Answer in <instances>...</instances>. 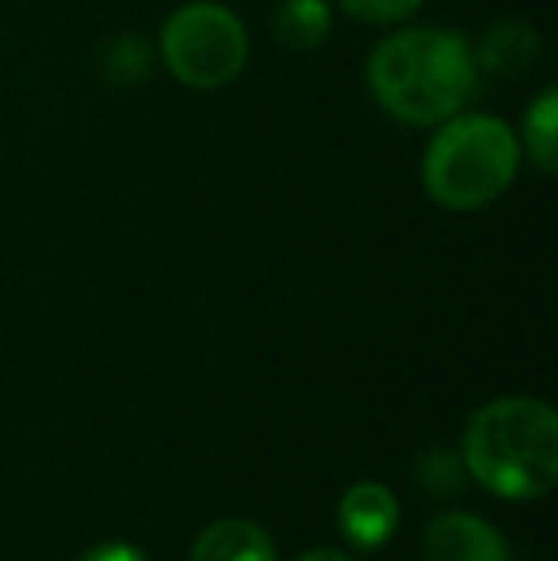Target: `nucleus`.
Wrapping results in <instances>:
<instances>
[{"label":"nucleus","mask_w":558,"mask_h":561,"mask_svg":"<svg viewBox=\"0 0 558 561\" xmlns=\"http://www.w3.org/2000/svg\"><path fill=\"white\" fill-rule=\"evenodd\" d=\"M367 96L402 126H436L459 115L482 84L470 38L452 27H390L364 66Z\"/></svg>","instance_id":"obj_1"},{"label":"nucleus","mask_w":558,"mask_h":561,"mask_svg":"<svg viewBox=\"0 0 558 561\" xmlns=\"http://www.w3.org/2000/svg\"><path fill=\"white\" fill-rule=\"evenodd\" d=\"M463 466L493 496L539 501L558 481V416L539 398L486 401L463 432Z\"/></svg>","instance_id":"obj_2"},{"label":"nucleus","mask_w":558,"mask_h":561,"mask_svg":"<svg viewBox=\"0 0 558 561\" xmlns=\"http://www.w3.org/2000/svg\"><path fill=\"white\" fill-rule=\"evenodd\" d=\"M524 164L516 126L501 115L470 112L432 126L421 153V187L444 210H482L513 187Z\"/></svg>","instance_id":"obj_3"},{"label":"nucleus","mask_w":558,"mask_h":561,"mask_svg":"<svg viewBox=\"0 0 558 561\" xmlns=\"http://www.w3.org/2000/svg\"><path fill=\"white\" fill-rule=\"evenodd\" d=\"M249 31L246 20L223 0H187L157 35V61L180 84L200 92H215L234 84L249 66Z\"/></svg>","instance_id":"obj_4"},{"label":"nucleus","mask_w":558,"mask_h":561,"mask_svg":"<svg viewBox=\"0 0 558 561\" xmlns=\"http://www.w3.org/2000/svg\"><path fill=\"white\" fill-rule=\"evenodd\" d=\"M424 561H513L505 535L475 512H440L421 539Z\"/></svg>","instance_id":"obj_5"},{"label":"nucleus","mask_w":558,"mask_h":561,"mask_svg":"<svg viewBox=\"0 0 558 561\" xmlns=\"http://www.w3.org/2000/svg\"><path fill=\"white\" fill-rule=\"evenodd\" d=\"M398 524H402V504L383 481H356L337 508V527L356 550H383L395 539Z\"/></svg>","instance_id":"obj_6"},{"label":"nucleus","mask_w":558,"mask_h":561,"mask_svg":"<svg viewBox=\"0 0 558 561\" xmlns=\"http://www.w3.org/2000/svg\"><path fill=\"white\" fill-rule=\"evenodd\" d=\"M475 61L482 73L493 77H524L536 69L539 54H544V35L536 31V23L528 20H493L490 27L478 35V43H470Z\"/></svg>","instance_id":"obj_7"},{"label":"nucleus","mask_w":558,"mask_h":561,"mask_svg":"<svg viewBox=\"0 0 558 561\" xmlns=\"http://www.w3.org/2000/svg\"><path fill=\"white\" fill-rule=\"evenodd\" d=\"M187 561H280L276 542L253 519H218L195 539Z\"/></svg>","instance_id":"obj_8"},{"label":"nucleus","mask_w":558,"mask_h":561,"mask_svg":"<svg viewBox=\"0 0 558 561\" xmlns=\"http://www.w3.org/2000/svg\"><path fill=\"white\" fill-rule=\"evenodd\" d=\"M337 23L333 0H276L272 8V35L283 50L310 54L329 43Z\"/></svg>","instance_id":"obj_9"},{"label":"nucleus","mask_w":558,"mask_h":561,"mask_svg":"<svg viewBox=\"0 0 558 561\" xmlns=\"http://www.w3.org/2000/svg\"><path fill=\"white\" fill-rule=\"evenodd\" d=\"M516 141H521L524 161L536 164L539 172L551 176L558 169V92L555 89H544L524 107Z\"/></svg>","instance_id":"obj_10"},{"label":"nucleus","mask_w":558,"mask_h":561,"mask_svg":"<svg viewBox=\"0 0 558 561\" xmlns=\"http://www.w3.org/2000/svg\"><path fill=\"white\" fill-rule=\"evenodd\" d=\"M157 69V43L135 35V31H119L100 46V73L115 89H135Z\"/></svg>","instance_id":"obj_11"},{"label":"nucleus","mask_w":558,"mask_h":561,"mask_svg":"<svg viewBox=\"0 0 558 561\" xmlns=\"http://www.w3.org/2000/svg\"><path fill=\"white\" fill-rule=\"evenodd\" d=\"M467 481H470V473H467V466H463V455L447 444L421 450L418 462H413V485H418V493L429 496V501H455V496H463Z\"/></svg>","instance_id":"obj_12"},{"label":"nucleus","mask_w":558,"mask_h":561,"mask_svg":"<svg viewBox=\"0 0 558 561\" xmlns=\"http://www.w3.org/2000/svg\"><path fill=\"white\" fill-rule=\"evenodd\" d=\"M344 15L367 27H402L424 8V0H333Z\"/></svg>","instance_id":"obj_13"},{"label":"nucleus","mask_w":558,"mask_h":561,"mask_svg":"<svg viewBox=\"0 0 558 561\" xmlns=\"http://www.w3.org/2000/svg\"><path fill=\"white\" fill-rule=\"evenodd\" d=\"M81 561H149V558L138 547H130V542H100Z\"/></svg>","instance_id":"obj_14"},{"label":"nucleus","mask_w":558,"mask_h":561,"mask_svg":"<svg viewBox=\"0 0 558 561\" xmlns=\"http://www.w3.org/2000/svg\"><path fill=\"white\" fill-rule=\"evenodd\" d=\"M295 561H356V558L344 554V550H306V554Z\"/></svg>","instance_id":"obj_15"}]
</instances>
